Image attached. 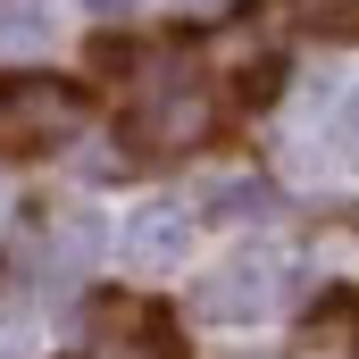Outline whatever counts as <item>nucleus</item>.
Returning <instances> with one entry per match:
<instances>
[{"mask_svg": "<svg viewBox=\"0 0 359 359\" xmlns=\"http://www.w3.org/2000/svg\"><path fill=\"white\" fill-rule=\"evenodd\" d=\"M76 126H84V84H67V76H0V151L8 159L59 151V142H76Z\"/></svg>", "mask_w": 359, "mask_h": 359, "instance_id": "f257e3e1", "label": "nucleus"}, {"mask_svg": "<svg viewBox=\"0 0 359 359\" xmlns=\"http://www.w3.org/2000/svg\"><path fill=\"white\" fill-rule=\"evenodd\" d=\"M276 92H284V59H276V50H259V59L234 67V100H243V109H268Z\"/></svg>", "mask_w": 359, "mask_h": 359, "instance_id": "6e6552de", "label": "nucleus"}, {"mask_svg": "<svg viewBox=\"0 0 359 359\" xmlns=\"http://www.w3.org/2000/svg\"><path fill=\"white\" fill-rule=\"evenodd\" d=\"M92 8H100V17H126V8H134V0H92Z\"/></svg>", "mask_w": 359, "mask_h": 359, "instance_id": "9b49d317", "label": "nucleus"}, {"mask_svg": "<svg viewBox=\"0 0 359 359\" xmlns=\"http://www.w3.org/2000/svg\"><path fill=\"white\" fill-rule=\"evenodd\" d=\"M351 117H359V92H351Z\"/></svg>", "mask_w": 359, "mask_h": 359, "instance_id": "f8f14e48", "label": "nucleus"}, {"mask_svg": "<svg viewBox=\"0 0 359 359\" xmlns=\"http://www.w3.org/2000/svg\"><path fill=\"white\" fill-rule=\"evenodd\" d=\"M292 17L318 42H359V0H292Z\"/></svg>", "mask_w": 359, "mask_h": 359, "instance_id": "423d86ee", "label": "nucleus"}, {"mask_svg": "<svg viewBox=\"0 0 359 359\" xmlns=\"http://www.w3.org/2000/svg\"><path fill=\"white\" fill-rule=\"evenodd\" d=\"M201 209L243 226V217H268V209H276V192H268L259 176H234V184H209V201H201Z\"/></svg>", "mask_w": 359, "mask_h": 359, "instance_id": "39448f33", "label": "nucleus"}, {"mask_svg": "<svg viewBox=\"0 0 359 359\" xmlns=\"http://www.w3.org/2000/svg\"><path fill=\"white\" fill-rule=\"evenodd\" d=\"M201 134H209V92L192 84L184 67L134 76V142H151V151H192Z\"/></svg>", "mask_w": 359, "mask_h": 359, "instance_id": "f03ea898", "label": "nucleus"}, {"mask_svg": "<svg viewBox=\"0 0 359 359\" xmlns=\"http://www.w3.org/2000/svg\"><path fill=\"white\" fill-rule=\"evenodd\" d=\"M25 343H34V309L25 301H0V359H17Z\"/></svg>", "mask_w": 359, "mask_h": 359, "instance_id": "1a4fd4ad", "label": "nucleus"}, {"mask_svg": "<svg viewBox=\"0 0 359 359\" xmlns=\"http://www.w3.org/2000/svg\"><path fill=\"white\" fill-rule=\"evenodd\" d=\"M50 42V8L42 0H0V50H42Z\"/></svg>", "mask_w": 359, "mask_h": 359, "instance_id": "0eeeda50", "label": "nucleus"}, {"mask_svg": "<svg viewBox=\"0 0 359 359\" xmlns=\"http://www.w3.org/2000/svg\"><path fill=\"white\" fill-rule=\"evenodd\" d=\"M284 268H292V259H284L276 243H251V251H234L217 276H201L192 309H201V318H226V326H234V318H268L276 301H284Z\"/></svg>", "mask_w": 359, "mask_h": 359, "instance_id": "7ed1b4c3", "label": "nucleus"}, {"mask_svg": "<svg viewBox=\"0 0 359 359\" xmlns=\"http://www.w3.org/2000/svg\"><path fill=\"white\" fill-rule=\"evenodd\" d=\"M184 243H192L184 201H151V209H134V226H126V268L134 276H168V268H184Z\"/></svg>", "mask_w": 359, "mask_h": 359, "instance_id": "20e7f679", "label": "nucleus"}, {"mask_svg": "<svg viewBox=\"0 0 359 359\" xmlns=\"http://www.w3.org/2000/svg\"><path fill=\"white\" fill-rule=\"evenodd\" d=\"M117 67H126V42L100 34V42H92V76H117Z\"/></svg>", "mask_w": 359, "mask_h": 359, "instance_id": "9d476101", "label": "nucleus"}]
</instances>
